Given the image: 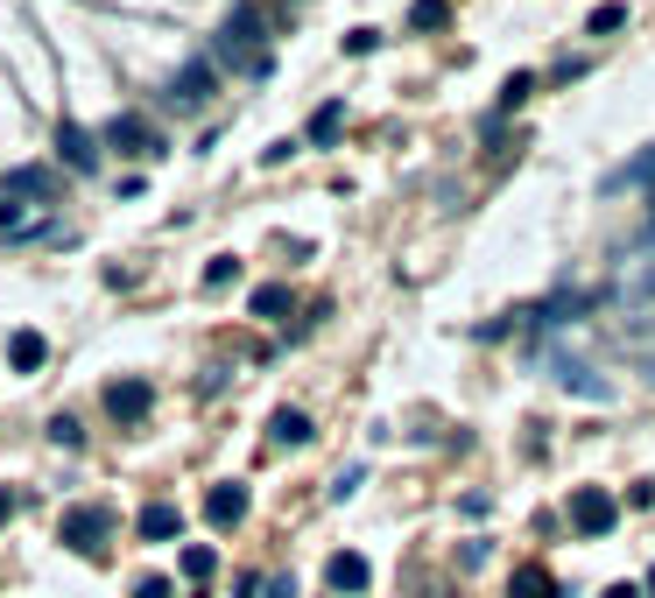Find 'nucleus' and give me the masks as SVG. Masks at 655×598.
I'll use <instances>...</instances> for the list:
<instances>
[{"label":"nucleus","mask_w":655,"mask_h":598,"mask_svg":"<svg viewBox=\"0 0 655 598\" xmlns=\"http://www.w3.org/2000/svg\"><path fill=\"white\" fill-rule=\"evenodd\" d=\"M508 598H557V577L543 564H522V570L508 577Z\"/></svg>","instance_id":"obj_15"},{"label":"nucleus","mask_w":655,"mask_h":598,"mask_svg":"<svg viewBox=\"0 0 655 598\" xmlns=\"http://www.w3.org/2000/svg\"><path fill=\"white\" fill-rule=\"evenodd\" d=\"M339 127H345V106L332 99V106H324L318 120H311V141H318V148H324V141H339Z\"/></svg>","instance_id":"obj_18"},{"label":"nucleus","mask_w":655,"mask_h":598,"mask_svg":"<svg viewBox=\"0 0 655 598\" xmlns=\"http://www.w3.org/2000/svg\"><path fill=\"white\" fill-rule=\"evenodd\" d=\"M233 282H240V261L233 254H219V261L205 267V288H233Z\"/></svg>","instance_id":"obj_22"},{"label":"nucleus","mask_w":655,"mask_h":598,"mask_svg":"<svg viewBox=\"0 0 655 598\" xmlns=\"http://www.w3.org/2000/svg\"><path fill=\"white\" fill-rule=\"evenodd\" d=\"M268 437H275L282 451H297V443H311V416H303V409H275V416H268Z\"/></svg>","instance_id":"obj_13"},{"label":"nucleus","mask_w":655,"mask_h":598,"mask_svg":"<svg viewBox=\"0 0 655 598\" xmlns=\"http://www.w3.org/2000/svg\"><path fill=\"white\" fill-rule=\"evenodd\" d=\"M14 507H22V500H14L8 486H0V528H8V521H14Z\"/></svg>","instance_id":"obj_28"},{"label":"nucleus","mask_w":655,"mask_h":598,"mask_svg":"<svg viewBox=\"0 0 655 598\" xmlns=\"http://www.w3.org/2000/svg\"><path fill=\"white\" fill-rule=\"evenodd\" d=\"M529 92H536V78H529V71H514V78H508V85H500V113H514V106H522V99H529Z\"/></svg>","instance_id":"obj_21"},{"label":"nucleus","mask_w":655,"mask_h":598,"mask_svg":"<svg viewBox=\"0 0 655 598\" xmlns=\"http://www.w3.org/2000/svg\"><path fill=\"white\" fill-rule=\"evenodd\" d=\"M50 225V211L35 198H14V190H0V240H35Z\"/></svg>","instance_id":"obj_6"},{"label":"nucleus","mask_w":655,"mask_h":598,"mask_svg":"<svg viewBox=\"0 0 655 598\" xmlns=\"http://www.w3.org/2000/svg\"><path fill=\"white\" fill-rule=\"evenodd\" d=\"M445 22H451L445 0H416V8H409V29H445Z\"/></svg>","instance_id":"obj_19"},{"label":"nucleus","mask_w":655,"mask_h":598,"mask_svg":"<svg viewBox=\"0 0 655 598\" xmlns=\"http://www.w3.org/2000/svg\"><path fill=\"white\" fill-rule=\"evenodd\" d=\"M613 521H621V500H606L600 486H578L571 493V528L578 535H606Z\"/></svg>","instance_id":"obj_5"},{"label":"nucleus","mask_w":655,"mask_h":598,"mask_svg":"<svg viewBox=\"0 0 655 598\" xmlns=\"http://www.w3.org/2000/svg\"><path fill=\"white\" fill-rule=\"evenodd\" d=\"M211 570H219V556H211V543H184V577H198V585H205Z\"/></svg>","instance_id":"obj_17"},{"label":"nucleus","mask_w":655,"mask_h":598,"mask_svg":"<svg viewBox=\"0 0 655 598\" xmlns=\"http://www.w3.org/2000/svg\"><path fill=\"white\" fill-rule=\"evenodd\" d=\"M56 156H64V169H92V162H100V134H85L79 120H64V127H56Z\"/></svg>","instance_id":"obj_10"},{"label":"nucleus","mask_w":655,"mask_h":598,"mask_svg":"<svg viewBox=\"0 0 655 598\" xmlns=\"http://www.w3.org/2000/svg\"><path fill=\"white\" fill-rule=\"evenodd\" d=\"M289 311H297V288H282V282L254 288V317H289Z\"/></svg>","instance_id":"obj_16"},{"label":"nucleus","mask_w":655,"mask_h":598,"mask_svg":"<svg viewBox=\"0 0 655 598\" xmlns=\"http://www.w3.org/2000/svg\"><path fill=\"white\" fill-rule=\"evenodd\" d=\"M106 528H113V514H106V507H71V514H64V549L106 556Z\"/></svg>","instance_id":"obj_3"},{"label":"nucleus","mask_w":655,"mask_h":598,"mask_svg":"<svg viewBox=\"0 0 655 598\" xmlns=\"http://www.w3.org/2000/svg\"><path fill=\"white\" fill-rule=\"evenodd\" d=\"M134 528H142V543H177V535H184V514L169 507V500H148V507L134 514Z\"/></svg>","instance_id":"obj_9"},{"label":"nucleus","mask_w":655,"mask_h":598,"mask_svg":"<svg viewBox=\"0 0 655 598\" xmlns=\"http://www.w3.org/2000/svg\"><path fill=\"white\" fill-rule=\"evenodd\" d=\"M324 585H332V591H367V585H374L367 556H360V549H339L332 564H324Z\"/></svg>","instance_id":"obj_11"},{"label":"nucleus","mask_w":655,"mask_h":598,"mask_svg":"<svg viewBox=\"0 0 655 598\" xmlns=\"http://www.w3.org/2000/svg\"><path fill=\"white\" fill-rule=\"evenodd\" d=\"M169 591H177L169 577H134V591H127V598H169Z\"/></svg>","instance_id":"obj_24"},{"label":"nucleus","mask_w":655,"mask_h":598,"mask_svg":"<svg viewBox=\"0 0 655 598\" xmlns=\"http://www.w3.org/2000/svg\"><path fill=\"white\" fill-rule=\"evenodd\" d=\"M100 148H113V156H163V134L148 127L142 113H113L100 127Z\"/></svg>","instance_id":"obj_2"},{"label":"nucleus","mask_w":655,"mask_h":598,"mask_svg":"<svg viewBox=\"0 0 655 598\" xmlns=\"http://www.w3.org/2000/svg\"><path fill=\"white\" fill-rule=\"evenodd\" d=\"M50 437L64 443V451H79V422H71V416H56V422H50Z\"/></svg>","instance_id":"obj_26"},{"label":"nucleus","mask_w":655,"mask_h":598,"mask_svg":"<svg viewBox=\"0 0 655 598\" xmlns=\"http://www.w3.org/2000/svg\"><path fill=\"white\" fill-rule=\"evenodd\" d=\"M211 92H219V64H211V56H190L177 78L163 85V99L169 106H198V99H211Z\"/></svg>","instance_id":"obj_4"},{"label":"nucleus","mask_w":655,"mask_h":598,"mask_svg":"<svg viewBox=\"0 0 655 598\" xmlns=\"http://www.w3.org/2000/svg\"><path fill=\"white\" fill-rule=\"evenodd\" d=\"M627 22V8H621V0H606V8H592V22H585V35H613V29H621Z\"/></svg>","instance_id":"obj_20"},{"label":"nucleus","mask_w":655,"mask_h":598,"mask_svg":"<svg viewBox=\"0 0 655 598\" xmlns=\"http://www.w3.org/2000/svg\"><path fill=\"white\" fill-rule=\"evenodd\" d=\"M0 190H14V198H35V204H50L56 190H64V177H56V169H43V162H22V169H8V177H0Z\"/></svg>","instance_id":"obj_7"},{"label":"nucleus","mask_w":655,"mask_h":598,"mask_svg":"<svg viewBox=\"0 0 655 598\" xmlns=\"http://www.w3.org/2000/svg\"><path fill=\"white\" fill-rule=\"evenodd\" d=\"M106 416L113 422H142L148 416V380H113V388H106Z\"/></svg>","instance_id":"obj_12"},{"label":"nucleus","mask_w":655,"mask_h":598,"mask_svg":"<svg viewBox=\"0 0 655 598\" xmlns=\"http://www.w3.org/2000/svg\"><path fill=\"white\" fill-rule=\"evenodd\" d=\"M268 598H297V577H268Z\"/></svg>","instance_id":"obj_27"},{"label":"nucleus","mask_w":655,"mask_h":598,"mask_svg":"<svg viewBox=\"0 0 655 598\" xmlns=\"http://www.w3.org/2000/svg\"><path fill=\"white\" fill-rule=\"evenodd\" d=\"M43 359H50L43 332H14V338H8V366H14V374H35V366H43Z\"/></svg>","instance_id":"obj_14"},{"label":"nucleus","mask_w":655,"mask_h":598,"mask_svg":"<svg viewBox=\"0 0 655 598\" xmlns=\"http://www.w3.org/2000/svg\"><path fill=\"white\" fill-rule=\"evenodd\" d=\"M648 177H655V148H648V156H642V162H627V169H621V177H613V190H627V183H648Z\"/></svg>","instance_id":"obj_23"},{"label":"nucleus","mask_w":655,"mask_h":598,"mask_svg":"<svg viewBox=\"0 0 655 598\" xmlns=\"http://www.w3.org/2000/svg\"><path fill=\"white\" fill-rule=\"evenodd\" d=\"M261 8H233L219 22V43H211V64H240V71H268V50H261Z\"/></svg>","instance_id":"obj_1"},{"label":"nucleus","mask_w":655,"mask_h":598,"mask_svg":"<svg viewBox=\"0 0 655 598\" xmlns=\"http://www.w3.org/2000/svg\"><path fill=\"white\" fill-rule=\"evenodd\" d=\"M205 521H211V528H240V521H247V486H240V479H226V486L205 493Z\"/></svg>","instance_id":"obj_8"},{"label":"nucleus","mask_w":655,"mask_h":598,"mask_svg":"<svg viewBox=\"0 0 655 598\" xmlns=\"http://www.w3.org/2000/svg\"><path fill=\"white\" fill-rule=\"evenodd\" d=\"M374 43H381V35H374V29H345V56H367Z\"/></svg>","instance_id":"obj_25"},{"label":"nucleus","mask_w":655,"mask_h":598,"mask_svg":"<svg viewBox=\"0 0 655 598\" xmlns=\"http://www.w3.org/2000/svg\"><path fill=\"white\" fill-rule=\"evenodd\" d=\"M600 598H642V591H634V585H613V591H600Z\"/></svg>","instance_id":"obj_29"}]
</instances>
